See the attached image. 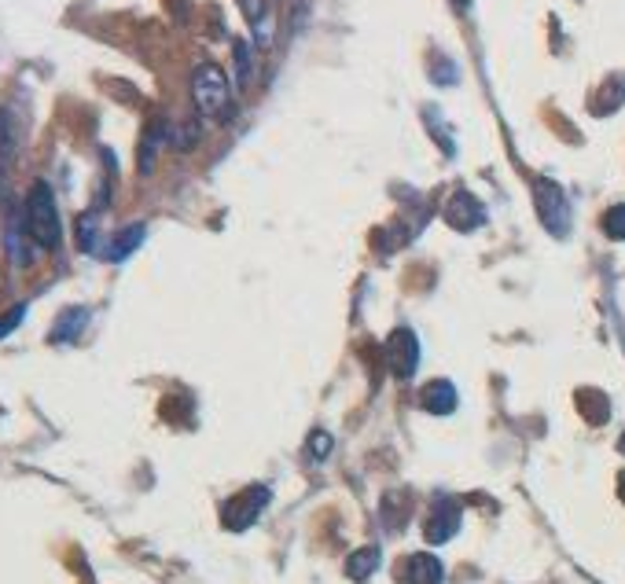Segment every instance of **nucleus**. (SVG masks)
<instances>
[{
  "label": "nucleus",
  "instance_id": "1",
  "mask_svg": "<svg viewBox=\"0 0 625 584\" xmlns=\"http://www.w3.org/2000/svg\"><path fill=\"white\" fill-rule=\"evenodd\" d=\"M26 232L34 239L37 247L56 250L59 239H63V225H59V210H56V195L48 188L45 180H37L30 195H26V210H23Z\"/></svg>",
  "mask_w": 625,
  "mask_h": 584
},
{
  "label": "nucleus",
  "instance_id": "2",
  "mask_svg": "<svg viewBox=\"0 0 625 584\" xmlns=\"http://www.w3.org/2000/svg\"><path fill=\"white\" fill-rule=\"evenodd\" d=\"M192 100L199 107V114L206 118H232V81L221 67L214 63H203V67L192 74Z\"/></svg>",
  "mask_w": 625,
  "mask_h": 584
},
{
  "label": "nucleus",
  "instance_id": "3",
  "mask_svg": "<svg viewBox=\"0 0 625 584\" xmlns=\"http://www.w3.org/2000/svg\"><path fill=\"white\" fill-rule=\"evenodd\" d=\"M534 203H537L541 225H545L552 236H567L570 232V203L556 180H545V177L534 180Z\"/></svg>",
  "mask_w": 625,
  "mask_h": 584
},
{
  "label": "nucleus",
  "instance_id": "4",
  "mask_svg": "<svg viewBox=\"0 0 625 584\" xmlns=\"http://www.w3.org/2000/svg\"><path fill=\"white\" fill-rule=\"evenodd\" d=\"M265 504H269V489H265V485H258V489H243V493L232 496V500L221 507V522L239 533V529H247L254 518L262 515Z\"/></svg>",
  "mask_w": 625,
  "mask_h": 584
},
{
  "label": "nucleus",
  "instance_id": "5",
  "mask_svg": "<svg viewBox=\"0 0 625 584\" xmlns=\"http://www.w3.org/2000/svg\"><path fill=\"white\" fill-rule=\"evenodd\" d=\"M387 364L398 379H412V371L420 364V342H416V335H412L409 327H398L387 338Z\"/></svg>",
  "mask_w": 625,
  "mask_h": 584
},
{
  "label": "nucleus",
  "instance_id": "6",
  "mask_svg": "<svg viewBox=\"0 0 625 584\" xmlns=\"http://www.w3.org/2000/svg\"><path fill=\"white\" fill-rule=\"evenodd\" d=\"M445 221L456 228V232H471V228H478L482 221H486V210H482V203H478L471 191H453L449 195V203H445Z\"/></svg>",
  "mask_w": 625,
  "mask_h": 584
},
{
  "label": "nucleus",
  "instance_id": "7",
  "mask_svg": "<svg viewBox=\"0 0 625 584\" xmlns=\"http://www.w3.org/2000/svg\"><path fill=\"white\" fill-rule=\"evenodd\" d=\"M460 529V504L456 500H438L427 515V526H423V537L427 544H445L453 540V533Z\"/></svg>",
  "mask_w": 625,
  "mask_h": 584
},
{
  "label": "nucleus",
  "instance_id": "8",
  "mask_svg": "<svg viewBox=\"0 0 625 584\" xmlns=\"http://www.w3.org/2000/svg\"><path fill=\"white\" fill-rule=\"evenodd\" d=\"M401 584H442L445 581V566L434 559L431 551H420V555H409L405 566L398 570Z\"/></svg>",
  "mask_w": 625,
  "mask_h": 584
},
{
  "label": "nucleus",
  "instance_id": "9",
  "mask_svg": "<svg viewBox=\"0 0 625 584\" xmlns=\"http://www.w3.org/2000/svg\"><path fill=\"white\" fill-rule=\"evenodd\" d=\"M420 405L431 412V416H449L456 408V386L453 382H445V379H434L423 386V394H420Z\"/></svg>",
  "mask_w": 625,
  "mask_h": 584
},
{
  "label": "nucleus",
  "instance_id": "10",
  "mask_svg": "<svg viewBox=\"0 0 625 584\" xmlns=\"http://www.w3.org/2000/svg\"><path fill=\"white\" fill-rule=\"evenodd\" d=\"M144 232H148V228H144V225H129V228H122V232H118V236H114L111 243H107V250H103V258H107V261H125V258H129V254H133V250L140 247V243H144Z\"/></svg>",
  "mask_w": 625,
  "mask_h": 584
},
{
  "label": "nucleus",
  "instance_id": "11",
  "mask_svg": "<svg viewBox=\"0 0 625 584\" xmlns=\"http://www.w3.org/2000/svg\"><path fill=\"white\" fill-rule=\"evenodd\" d=\"M375 570H379V548H361L346 559V573H350L353 581H368Z\"/></svg>",
  "mask_w": 625,
  "mask_h": 584
},
{
  "label": "nucleus",
  "instance_id": "12",
  "mask_svg": "<svg viewBox=\"0 0 625 584\" xmlns=\"http://www.w3.org/2000/svg\"><path fill=\"white\" fill-rule=\"evenodd\" d=\"M85 320H89L85 309H67V313L56 320V327H52V342H74V338L81 335Z\"/></svg>",
  "mask_w": 625,
  "mask_h": 584
},
{
  "label": "nucleus",
  "instance_id": "13",
  "mask_svg": "<svg viewBox=\"0 0 625 584\" xmlns=\"http://www.w3.org/2000/svg\"><path fill=\"white\" fill-rule=\"evenodd\" d=\"M78 247L85 250V254H92V250L100 247V221H96V214L78 217Z\"/></svg>",
  "mask_w": 625,
  "mask_h": 584
},
{
  "label": "nucleus",
  "instance_id": "14",
  "mask_svg": "<svg viewBox=\"0 0 625 584\" xmlns=\"http://www.w3.org/2000/svg\"><path fill=\"white\" fill-rule=\"evenodd\" d=\"M423 118H427V125L434 129V136H438V144H442L445 155H453V136H449V125L442 122V111H438V107H427Z\"/></svg>",
  "mask_w": 625,
  "mask_h": 584
},
{
  "label": "nucleus",
  "instance_id": "15",
  "mask_svg": "<svg viewBox=\"0 0 625 584\" xmlns=\"http://www.w3.org/2000/svg\"><path fill=\"white\" fill-rule=\"evenodd\" d=\"M603 232H607L611 239H625V203L611 206V210L603 214Z\"/></svg>",
  "mask_w": 625,
  "mask_h": 584
},
{
  "label": "nucleus",
  "instance_id": "16",
  "mask_svg": "<svg viewBox=\"0 0 625 584\" xmlns=\"http://www.w3.org/2000/svg\"><path fill=\"white\" fill-rule=\"evenodd\" d=\"M155 151H159V129H148V133H144V144H140V173H151Z\"/></svg>",
  "mask_w": 625,
  "mask_h": 584
},
{
  "label": "nucleus",
  "instance_id": "17",
  "mask_svg": "<svg viewBox=\"0 0 625 584\" xmlns=\"http://www.w3.org/2000/svg\"><path fill=\"white\" fill-rule=\"evenodd\" d=\"M232 52H236V70H239L236 78H239V89H243V85L250 81V45L247 41H236Z\"/></svg>",
  "mask_w": 625,
  "mask_h": 584
},
{
  "label": "nucleus",
  "instance_id": "18",
  "mask_svg": "<svg viewBox=\"0 0 625 584\" xmlns=\"http://www.w3.org/2000/svg\"><path fill=\"white\" fill-rule=\"evenodd\" d=\"M431 74H434V81H438V85H453V81H456V67L445 56H434L431 59Z\"/></svg>",
  "mask_w": 625,
  "mask_h": 584
},
{
  "label": "nucleus",
  "instance_id": "19",
  "mask_svg": "<svg viewBox=\"0 0 625 584\" xmlns=\"http://www.w3.org/2000/svg\"><path fill=\"white\" fill-rule=\"evenodd\" d=\"M328 452H331V434L317 430V434L309 438V456H313V460H328Z\"/></svg>",
  "mask_w": 625,
  "mask_h": 584
},
{
  "label": "nucleus",
  "instance_id": "20",
  "mask_svg": "<svg viewBox=\"0 0 625 584\" xmlns=\"http://www.w3.org/2000/svg\"><path fill=\"white\" fill-rule=\"evenodd\" d=\"M236 4L247 15V23H265V0H236Z\"/></svg>",
  "mask_w": 625,
  "mask_h": 584
},
{
  "label": "nucleus",
  "instance_id": "21",
  "mask_svg": "<svg viewBox=\"0 0 625 584\" xmlns=\"http://www.w3.org/2000/svg\"><path fill=\"white\" fill-rule=\"evenodd\" d=\"M23 316H26V305H15L12 313L8 316H0V338H8L15 331V327L23 324Z\"/></svg>",
  "mask_w": 625,
  "mask_h": 584
},
{
  "label": "nucleus",
  "instance_id": "22",
  "mask_svg": "<svg viewBox=\"0 0 625 584\" xmlns=\"http://www.w3.org/2000/svg\"><path fill=\"white\" fill-rule=\"evenodd\" d=\"M453 4H456V8H467V4H471V0H453Z\"/></svg>",
  "mask_w": 625,
  "mask_h": 584
}]
</instances>
